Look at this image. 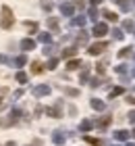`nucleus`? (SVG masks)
Segmentation results:
<instances>
[{
  "mask_svg": "<svg viewBox=\"0 0 135 146\" xmlns=\"http://www.w3.org/2000/svg\"><path fill=\"white\" fill-rule=\"evenodd\" d=\"M13 23H15L13 11L9 9V6H2V21H0V27H2V29H11Z\"/></svg>",
  "mask_w": 135,
  "mask_h": 146,
  "instance_id": "f257e3e1",
  "label": "nucleus"
},
{
  "mask_svg": "<svg viewBox=\"0 0 135 146\" xmlns=\"http://www.w3.org/2000/svg\"><path fill=\"white\" fill-rule=\"evenodd\" d=\"M108 42H96V44H90L87 46V52H90L92 56H98V54H102L104 50H108Z\"/></svg>",
  "mask_w": 135,
  "mask_h": 146,
  "instance_id": "f03ea898",
  "label": "nucleus"
},
{
  "mask_svg": "<svg viewBox=\"0 0 135 146\" xmlns=\"http://www.w3.org/2000/svg\"><path fill=\"white\" fill-rule=\"evenodd\" d=\"M44 113L48 117H54V119H58V117H63V102H56L54 107H48V109H44Z\"/></svg>",
  "mask_w": 135,
  "mask_h": 146,
  "instance_id": "7ed1b4c3",
  "label": "nucleus"
},
{
  "mask_svg": "<svg viewBox=\"0 0 135 146\" xmlns=\"http://www.w3.org/2000/svg\"><path fill=\"white\" fill-rule=\"evenodd\" d=\"M31 92H33V96H36V98H42V96H48L50 92H52V88H50L48 84H40V86H36Z\"/></svg>",
  "mask_w": 135,
  "mask_h": 146,
  "instance_id": "20e7f679",
  "label": "nucleus"
},
{
  "mask_svg": "<svg viewBox=\"0 0 135 146\" xmlns=\"http://www.w3.org/2000/svg\"><path fill=\"white\" fill-rule=\"evenodd\" d=\"M108 34V25L106 23H94V29H92V36H96V38H104Z\"/></svg>",
  "mask_w": 135,
  "mask_h": 146,
  "instance_id": "39448f33",
  "label": "nucleus"
},
{
  "mask_svg": "<svg viewBox=\"0 0 135 146\" xmlns=\"http://www.w3.org/2000/svg\"><path fill=\"white\" fill-rule=\"evenodd\" d=\"M58 9H60V13H63L65 17H71V19L75 17V4L73 2H60Z\"/></svg>",
  "mask_w": 135,
  "mask_h": 146,
  "instance_id": "423d86ee",
  "label": "nucleus"
},
{
  "mask_svg": "<svg viewBox=\"0 0 135 146\" xmlns=\"http://www.w3.org/2000/svg\"><path fill=\"white\" fill-rule=\"evenodd\" d=\"M52 142L56 144V146H63L65 142H67V136H65V131H60V129H56L52 134Z\"/></svg>",
  "mask_w": 135,
  "mask_h": 146,
  "instance_id": "0eeeda50",
  "label": "nucleus"
},
{
  "mask_svg": "<svg viewBox=\"0 0 135 146\" xmlns=\"http://www.w3.org/2000/svg\"><path fill=\"white\" fill-rule=\"evenodd\" d=\"M110 123H112V117H108V115H106V117H100L98 121H94V127L106 129V127H108V125H110Z\"/></svg>",
  "mask_w": 135,
  "mask_h": 146,
  "instance_id": "6e6552de",
  "label": "nucleus"
},
{
  "mask_svg": "<svg viewBox=\"0 0 135 146\" xmlns=\"http://www.w3.org/2000/svg\"><path fill=\"white\" fill-rule=\"evenodd\" d=\"M94 129V121L92 119H83V121L79 123V131L81 134H87V131H92Z\"/></svg>",
  "mask_w": 135,
  "mask_h": 146,
  "instance_id": "1a4fd4ad",
  "label": "nucleus"
},
{
  "mask_svg": "<svg viewBox=\"0 0 135 146\" xmlns=\"http://www.w3.org/2000/svg\"><path fill=\"white\" fill-rule=\"evenodd\" d=\"M114 140H119V142H127V140H129V131H127V129H117V131H114Z\"/></svg>",
  "mask_w": 135,
  "mask_h": 146,
  "instance_id": "9d476101",
  "label": "nucleus"
},
{
  "mask_svg": "<svg viewBox=\"0 0 135 146\" xmlns=\"http://www.w3.org/2000/svg\"><path fill=\"white\" fill-rule=\"evenodd\" d=\"M36 48V40H31V38H23L21 40V50H33Z\"/></svg>",
  "mask_w": 135,
  "mask_h": 146,
  "instance_id": "9b49d317",
  "label": "nucleus"
},
{
  "mask_svg": "<svg viewBox=\"0 0 135 146\" xmlns=\"http://www.w3.org/2000/svg\"><path fill=\"white\" fill-rule=\"evenodd\" d=\"M90 107H92L94 111H104V109H106V102L100 100V98H92V100H90Z\"/></svg>",
  "mask_w": 135,
  "mask_h": 146,
  "instance_id": "f8f14e48",
  "label": "nucleus"
},
{
  "mask_svg": "<svg viewBox=\"0 0 135 146\" xmlns=\"http://www.w3.org/2000/svg\"><path fill=\"white\" fill-rule=\"evenodd\" d=\"M9 117H11V119H9V125H13V123H17L19 119L23 117V111H21V109H13Z\"/></svg>",
  "mask_w": 135,
  "mask_h": 146,
  "instance_id": "ddd939ff",
  "label": "nucleus"
},
{
  "mask_svg": "<svg viewBox=\"0 0 135 146\" xmlns=\"http://www.w3.org/2000/svg\"><path fill=\"white\" fill-rule=\"evenodd\" d=\"M85 21H87V17L85 15H79V17H73L71 19V25H73V27H83Z\"/></svg>",
  "mask_w": 135,
  "mask_h": 146,
  "instance_id": "4468645a",
  "label": "nucleus"
},
{
  "mask_svg": "<svg viewBox=\"0 0 135 146\" xmlns=\"http://www.w3.org/2000/svg\"><path fill=\"white\" fill-rule=\"evenodd\" d=\"M38 40H40L44 46H50V44H52V36L48 34V31H42V34H38Z\"/></svg>",
  "mask_w": 135,
  "mask_h": 146,
  "instance_id": "2eb2a0df",
  "label": "nucleus"
},
{
  "mask_svg": "<svg viewBox=\"0 0 135 146\" xmlns=\"http://www.w3.org/2000/svg\"><path fill=\"white\" fill-rule=\"evenodd\" d=\"M102 17L106 19V21H110V23H117L119 21V15H117V13H112V11H104Z\"/></svg>",
  "mask_w": 135,
  "mask_h": 146,
  "instance_id": "dca6fc26",
  "label": "nucleus"
},
{
  "mask_svg": "<svg viewBox=\"0 0 135 146\" xmlns=\"http://www.w3.org/2000/svg\"><path fill=\"white\" fill-rule=\"evenodd\" d=\"M11 63L15 65V67H23V65H27V56H25V54H19L17 58H13Z\"/></svg>",
  "mask_w": 135,
  "mask_h": 146,
  "instance_id": "f3484780",
  "label": "nucleus"
},
{
  "mask_svg": "<svg viewBox=\"0 0 135 146\" xmlns=\"http://www.w3.org/2000/svg\"><path fill=\"white\" fill-rule=\"evenodd\" d=\"M75 54H77V48H75V46H69V48L63 50V58H71V56H75Z\"/></svg>",
  "mask_w": 135,
  "mask_h": 146,
  "instance_id": "a211bd4d",
  "label": "nucleus"
},
{
  "mask_svg": "<svg viewBox=\"0 0 135 146\" xmlns=\"http://www.w3.org/2000/svg\"><path fill=\"white\" fill-rule=\"evenodd\" d=\"M79 67H81V61H79V58H71V61L67 63V69H69V71H75V69H79Z\"/></svg>",
  "mask_w": 135,
  "mask_h": 146,
  "instance_id": "6ab92c4d",
  "label": "nucleus"
},
{
  "mask_svg": "<svg viewBox=\"0 0 135 146\" xmlns=\"http://www.w3.org/2000/svg\"><path fill=\"white\" fill-rule=\"evenodd\" d=\"M114 4L121 6L123 11H131V0H114Z\"/></svg>",
  "mask_w": 135,
  "mask_h": 146,
  "instance_id": "aec40b11",
  "label": "nucleus"
},
{
  "mask_svg": "<svg viewBox=\"0 0 135 146\" xmlns=\"http://www.w3.org/2000/svg\"><path fill=\"white\" fill-rule=\"evenodd\" d=\"M123 92H125V88H123V86H117V88H112L110 92H108V96H110V98H117V96H121V94H123Z\"/></svg>",
  "mask_w": 135,
  "mask_h": 146,
  "instance_id": "412c9836",
  "label": "nucleus"
},
{
  "mask_svg": "<svg viewBox=\"0 0 135 146\" xmlns=\"http://www.w3.org/2000/svg\"><path fill=\"white\" fill-rule=\"evenodd\" d=\"M129 54H133V48H131V46H125V48L119 50V58H127Z\"/></svg>",
  "mask_w": 135,
  "mask_h": 146,
  "instance_id": "4be33fe9",
  "label": "nucleus"
},
{
  "mask_svg": "<svg viewBox=\"0 0 135 146\" xmlns=\"http://www.w3.org/2000/svg\"><path fill=\"white\" fill-rule=\"evenodd\" d=\"M42 71H44V65L40 61H33L31 63V73H36V75H38V73H42Z\"/></svg>",
  "mask_w": 135,
  "mask_h": 146,
  "instance_id": "5701e85b",
  "label": "nucleus"
},
{
  "mask_svg": "<svg viewBox=\"0 0 135 146\" xmlns=\"http://www.w3.org/2000/svg\"><path fill=\"white\" fill-rule=\"evenodd\" d=\"M87 79H90V69H87V67H83V71L79 73V84H85Z\"/></svg>",
  "mask_w": 135,
  "mask_h": 146,
  "instance_id": "b1692460",
  "label": "nucleus"
},
{
  "mask_svg": "<svg viewBox=\"0 0 135 146\" xmlns=\"http://www.w3.org/2000/svg\"><path fill=\"white\" fill-rule=\"evenodd\" d=\"M15 79H17L19 84H27V79H29V77H27V73H25V71H17Z\"/></svg>",
  "mask_w": 135,
  "mask_h": 146,
  "instance_id": "393cba45",
  "label": "nucleus"
},
{
  "mask_svg": "<svg viewBox=\"0 0 135 146\" xmlns=\"http://www.w3.org/2000/svg\"><path fill=\"white\" fill-rule=\"evenodd\" d=\"M87 17H90L94 23H98V9H96V6H92V9L87 11Z\"/></svg>",
  "mask_w": 135,
  "mask_h": 146,
  "instance_id": "a878e982",
  "label": "nucleus"
},
{
  "mask_svg": "<svg viewBox=\"0 0 135 146\" xmlns=\"http://www.w3.org/2000/svg\"><path fill=\"white\" fill-rule=\"evenodd\" d=\"M23 25H25V27L31 31V34H38V23H36V21H25Z\"/></svg>",
  "mask_w": 135,
  "mask_h": 146,
  "instance_id": "bb28decb",
  "label": "nucleus"
},
{
  "mask_svg": "<svg viewBox=\"0 0 135 146\" xmlns=\"http://www.w3.org/2000/svg\"><path fill=\"white\" fill-rule=\"evenodd\" d=\"M46 23H48V27H50L52 31H58V19L50 17V19H48V21H46Z\"/></svg>",
  "mask_w": 135,
  "mask_h": 146,
  "instance_id": "cd10ccee",
  "label": "nucleus"
},
{
  "mask_svg": "<svg viewBox=\"0 0 135 146\" xmlns=\"http://www.w3.org/2000/svg\"><path fill=\"white\" fill-rule=\"evenodd\" d=\"M83 140H85L87 144H92V146H100V144H102V140H98V138H92V136H83Z\"/></svg>",
  "mask_w": 135,
  "mask_h": 146,
  "instance_id": "c85d7f7f",
  "label": "nucleus"
},
{
  "mask_svg": "<svg viewBox=\"0 0 135 146\" xmlns=\"http://www.w3.org/2000/svg\"><path fill=\"white\" fill-rule=\"evenodd\" d=\"M77 44H87V31H83V29L79 31V36H77Z\"/></svg>",
  "mask_w": 135,
  "mask_h": 146,
  "instance_id": "c756f323",
  "label": "nucleus"
},
{
  "mask_svg": "<svg viewBox=\"0 0 135 146\" xmlns=\"http://www.w3.org/2000/svg\"><path fill=\"white\" fill-rule=\"evenodd\" d=\"M123 29L125 31H135V23L131 21V19H127V21L123 23Z\"/></svg>",
  "mask_w": 135,
  "mask_h": 146,
  "instance_id": "7c9ffc66",
  "label": "nucleus"
},
{
  "mask_svg": "<svg viewBox=\"0 0 135 146\" xmlns=\"http://www.w3.org/2000/svg\"><path fill=\"white\" fill-rule=\"evenodd\" d=\"M112 38H114V40H123V38H125V34H123V29L114 27V29H112Z\"/></svg>",
  "mask_w": 135,
  "mask_h": 146,
  "instance_id": "2f4dec72",
  "label": "nucleus"
},
{
  "mask_svg": "<svg viewBox=\"0 0 135 146\" xmlns=\"http://www.w3.org/2000/svg\"><path fill=\"white\" fill-rule=\"evenodd\" d=\"M56 67H58V56H54V58H50V61H48L46 69H56Z\"/></svg>",
  "mask_w": 135,
  "mask_h": 146,
  "instance_id": "473e14b6",
  "label": "nucleus"
},
{
  "mask_svg": "<svg viewBox=\"0 0 135 146\" xmlns=\"http://www.w3.org/2000/svg\"><path fill=\"white\" fill-rule=\"evenodd\" d=\"M90 86H92V88H100V86H102V79H100V77H92Z\"/></svg>",
  "mask_w": 135,
  "mask_h": 146,
  "instance_id": "72a5a7b5",
  "label": "nucleus"
},
{
  "mask_svg": "<svg viewBox=\"0 0 135 146\" xmlns=\"http://www.w3.org/2000/svg\"><path fill=\"white\" fill-rule=\"evenodd\" d=\"M114 71H117L119 75H127V65H119V67H114Z\"/></svg>",
  "mask_w": 135,
  "mask_h": 146,
  "instance_id": "f704fd0d",
  "label": "nucleus"
},
{
  "mask_svg": "<svg viewBox=\"0 0 135 146\" xmlns=\"http://www.w3.org/2000/svg\"><path fill=\"white\" fill-rule=\"evenodd\" d=\"M65 94H69V96H79V90H77V88H65Z\"/></svg>",
  "mask_w": 135,
  "mask_h": 146,
  "instance_id": "c9c22d12",
  "label": "nucleus"
},
{
  "mask_svg": "<svg viewBox=\"0 0 135 146\" xmlns=\"http://www.w3.org/2000/svg\"><path fill=\"white\" fill-rule=\"evenodd\" d=\"M96 71L100 73V75H104V71H106V63H104V61H102V63H98V65H96Z\"/></svg>",
  "mask_w": 135,
  "mask_h": 146,
  "instance_id": "e433bc0d",
  "label": "nucleus"
},
{
  "mask_svg": "<svg viewBox=\"0 0 135 146\" xmlns=\"http://www.w3.org/2000/svg\"><path fill=\"white\" fill-rule=\"evenodd\" d=\"M127 119H129V123L135 125V111H129V115H127Z\"/></svg>",
  "mask_w": 135,
  "mask_h": 146,
  "instance_id": "4c0bfd02",
  "label": "nucleus"
},
{
  "mask_svg": "<svg viewBox=\"0 0 135 146\" xmlns=\"http://www.w3.org/2000/svg\"><path fill=\"white\" fill-rule=\"evenodd\" d=\"M52 52H54V48H52V46H44V54H52Z\"/></svg>",
  "mask_w": 135,
  "mask_h": 146,
  "instance_id": "58836bf2",
  "label": "nucleus"
},
{
  "mask_svg": "<svg viewBox=\"0 0 135 146\" xmlns=\"http://www.w3.org/2000/svg\"><path fill=\"white\" fill-rule=\"evenodd\" d=\"M0 63H4V65H9V63H11V58H9V56H4V54H0Z\"/></svg>",
  "mask_w": 135,
  "mask_h": 146,
  "instance_id": "ea45409f",
  "label": "nucleus"
},
{
  "mask_svg": "<svg viewBox=\"0 0 135 146\" xmlns=\"http://www.w3.org/2000/svg\"><path fill=\"white\" fill-rule=\"evenodd\" d=\"M125 100H127V102H129V104H135V98H133L131 94H129V96H125Z\"/></svg>",
  "mask_w": 135,
  "mask_h": 146,
  "instance_id": "a19ab883",
  "label": "nucleus"
},
{
  "mask_svg": "<svg viewBox=\"0 0 135 146\" xmlns=\"http://www.w3.org/2000/svg\"><path fill=\"white\" fill-rule=\"evenodd\" d=\"M21 96H23V90H17L15 94H13V98H21Z\"/></svg>",
  "mask_w": 135,
  "mask_h": 146,
  "instance_id": "79ce46f5",
  "label": "nucleus"
},
{
  "mask_svg": "<svg viewBox=\"0 0 135 146\" xmlns=\"http://www.w3.org/2000/svg\"><path fill=\"white\" fill-rule=\"evenodd\" d=\"M42 9H44V11H50V9H52V4H50V2H44V4H42Z\"/></svg>",
  "mask_w": 135,
  "mask_h": 146,
  "instance_id": "37998d69",
  "label": "nucleus"
},
{
  "mask_svg": "<svg viewBox=\"0 0 135 146\" xmlns=\"http://www.w3.org/2000/svg\"><path fill=\"white\" fill-rule=\"evenodd\" d=\"M90 2H92V6H98V4H102L104 0H90Z\"/></svg>",
  "mask_w": 135,
  "mask_h": 146,
  "instance_id": "c03bdc74",
  "label": "nucleus"
},
{
  "mask_svg": "<svg viewBox=\"0 0 135 146\" xmlns=\"http://www.w3.org/2000/svg\"><path fill=\"white\" fill-rule=\"evenodd\" d=\"M69 113H71V115H77V109H75V107L71 104V107H69Z\"/></svg>",
  "mask_w": 135,
  "mask_h": 146,
  "instance_id": "a18cd8bd",
  "label": "nucleus"
},
{
  "mask_svg": "<svg viewBox=\"0 0 135 146\" xmlns=\"http://www.w3.org/2000/svg\"><path fill=\"white\" fill-rule=\"evenodd\" d=\"M4 107V98H0V109H2Z\"/></svg>",
  "mask_w": 135,
  "mask_h": 146,
  "instance_id": "49530a36",
  "label": "nucleus"
},
{
  "mask_svg": "<svg viewBox=\"0 0 135 146\" xmlns=\"http://www.w3.org/2000/svg\"><path fill=\"white\" fill-rule=\"evenodd\" d=\"M131 136H133V138H135V127H133V131H131Z\"/></svg>",
  "mask_w": 135,
  "mask_h": 146,
  "instance_id": "de8ad7c7",
  "label": "nucleus"
},
{
  "mask_svg": "<svg viewBox=\"0 0 135 146\" xmlns=\"http://www.w3.org/2000/svg\"><path fill=\"white\" fill-rule=\"evenodd\" d=\"M125 146H135V144H129V142H127V144H125Z\"/></svg>",
  "mask_w": 135,
  "mask_h": 146,
  "instance_id": "09e8293b",
  "label": "nucleus"
},
{
  "mask_svg": "<svg viewBox=\"0 0 135 146\" xmlns=\"http://www.w3.org/2000/svg\"><path fill=\"white\" fill-rule=\"evenodd\" d=\"M131 75H133V77H135V69H133V71H131Z\"/></svg>",
  "mask_w": 135,
  "mask_h": 146,
  "instance_id": "8fccbe9b",
  "label": "nucleus"
},
{
  "mask_svg": "<svg viewBox=\"0 0 135 146\" xmlns=\"http://www.w3.org/2000/svg\"><path fill=\"white\" fill-rule=\"evenodd\" d=\"M114 146H119V144H114Z\"/></svg>",
  "mask_w": 135,
  "mask_h": 146,
  "instance_id": "3c124183",
  "label": "nucleus"
},
{
  "mask_svg": "<svg viewBox=\"0 0 135 146\" xmlns=\"http://www.w3.org/2000/svg\"><path fill=\"white\" fill-rule=\"evenodd\" d=\"M133 58H135V54H133Z\"/></svg>",
  "mask_w": 135,
  "mask_h": 146,
  "instance_id": "603ef678",
  "label": "nucleus"
}]
</instances>
